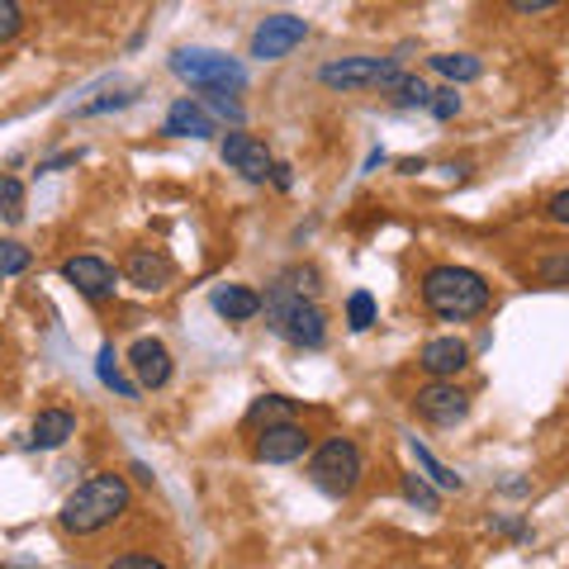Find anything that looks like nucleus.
Segmentation results:
<instances>
[{"mask_svg": "<svg viewBox=\"0 0 569 569\" xmlns=\"http://www.w3.org/2000/svg\"><path fill=\"white\" fill-rule=\"evenodd\" d=\"M413 413L422 422H437V427H456L460 418L470 413V395L460 389L456 380H432V385H422L418 395H413Z\"/></svg>", "mask_w": 569, "mask_h": 569, "instance_id": "obj_9", "label": "nucleus"}, {"mask_svg": "<svg viewBox=\"0 0 569 569\" xmlns=\"http://www.w3.org/2000/svg\"><path fill=\"white\" fill-rule=\"evenodd\" d=\"M408 451H413L418 470H422V479H427V485H432V489H447V493H460V489H466V479H460L451 466H441V460H437L432 451H427L418 437H408Z\"/></svg>", "mask_w": 569, "mask_h": 569, "instance_id": "obj_18", "label": "nucleus"}, {"mask_svg": "<svg viewBox=\"0 0 569 569\" xmlns=\"http://www.w3.org/2000/svg\"><path fill=\"white\" fill-rule=\"evenodd\" d=\"M20 29H24V10L14 0H0V43H10Z\"/></svg>", "mask_w": 569, "mask_h": 569, "instance_id": "obj_32", "label": "nucleus"}, {"mask_svg": "<svg viewBox=\"0 0 569 569\" xmlns=\"http://www.w3.org/2000/svg\"><path fill=\"white\" fill-rule=\"evenodd\" d=\"M0 219L6 223L24 219V181L20 176H0Z\"/></svg>", "mask_w": 569, "mask_h": 569, "instance_id": "obj_24", "label": "nucleus"}, {"mask_svg": "<svg viewBox=\"0 0 569 569\" xmlns=\"http://www.w3.org/2000/svg\"><path fill=\"white\" fill-rule=\"evenodd\" d=\"M247 422H252V427L295 422V399H284V395H261L252 408H247Z\"/></svg>", "mask_w": 569, "mask_h": 569, "instance_id": "obj_21", "label": "nucleus"}, {"mask_svg": "<svg viewBox=\"0 0 569 569\" xmlns=\"http://www.w3.org/2000/svg\"><path fill=\"white\" fill-rule=\"evenodd\" d=\"M460 104H466V100H460L456 86H437L432 100H427V110H432V119L447 123V119H456V114H460Z\"/></svg>", "mask_w": 569, "mask_h": 569, "instance_id": "obj_28", "label": "nucleus"}, {"mask_svg": "<svg viewBox=\"0 0 569 569\" xmlns=\"http://www.w3.org/2000/svg\"><path fill=\"white\" fill-rule=\"evenodd\" d=\"M271 181H276V190H290L295 176H290V167H284V162H276V167H271Z\"/></svg>", "mask_w": 569, "mask_h": 569, "instance_id": "obj_37", "label": "nucleus"}, {"mask_svg": "<svg viewBox=\"0 0 569 569\" xmlns=\"http://www.w3.org/2000/svg\"><path fill=\"white\" fill-rule=\"evenodd\" d=\"M403 498H408L413 508H422V512H441V493L427 485L422 475H403Z\"/></svg>", "mask_w": 569, "mask_h": 569, "instance_id": "obj_27", "label": "nucleus"}, {"mask_svg": "<svg viewBox=\"0 0 569 569\" xmlns=\"http://www.w3.org/2000/svg\"><path fill=\"white\" fill-rule=\"evenodd\" d=\"M81 162V152H62V157H48V162L39 167V176H52V171H67V167H77Z\"/></svg>", "mask_w": 569, "mask_h": 569, "instance_id": "obj_35", "label": "nucleus"}, {"mask_svg": "<svg viewBox=\"0 0 569 569\" xmlns=\"http://www.w3.org/2000/svg\"><path fill=\"white\" fill-rule=\"evenodd\" d=\"M261 309H266V323H271V332L276 337H284L290 347H323L328 342V318H323V309L313 305V299H305V295H295L290 284H271L266 290V299H261Z\"/></svg>", "mask_w": 569, "mask_h": 569, "instance_id": "obj_3", "label": "nucleus"}, {"mask_svg": "<svg viewBox=\"0 0 569 569\" xmlns=\"http://www.w3.org/2000/svg\"><path fill=\"white\" fill-rule=\"evenodd\" d=\"M133 503V489L123 475H91L86 485H77L67 493V503L58 512V527L67 531V537H96V531L114 527L123 512H129Z\"/></svg>", "mask_w": 569, "mask_h": 569, "instance_id": "obj_1", "label": "nucleus"}, {"mask_svg": "<svg viewBox=\"0 0 569 569\" xmlns=\"http://www.w3.org/2000/svg\"><path fill=\"white\" fill-rule=\"evenodd\" d=\"M162 133L167 138H213L219 133V123L209 119V110L200 100H190V96H181L167 110V119H162Z\"/></svg>", "mask_w": 569, "mask_h": 569, "instance_id": "obj_15", "label": "nucleus"}, {"mask_svg": "<svg viewBox=\"0 0 569 569\" xmlns=\"http://www.w3.org/2000/svg\"><path fill=\"white\" fill-rule=\"evenodd\" d=\"M418 366L432 380H456L460 370H470V347L460 337H432V342H422Z\"/></svg>", "mask_w": 569, "mask_h": 569, "instance_id": "obj_14", "label": "nucleus"}, {"mask_svg": "<svg viewBox=\"0 0 569 569\" xmlns=\"http://www.w3.org/2000/svg\"><path fill=\"white\" fill-rule=\"evenodd\" d=\"M376 295H370V290H351L347 295V328L351 332H366L370 323H376Z\"/></svg>", "mask_w": 569, "mask_h": 569, "instance_id": "obj_23", "label": "nucleus"}, {"mask_svg": "<svg viewBox=\"0 0 569 569\" xmlns=\"http://www.w3.org/2000/svg\"><path fill=\"white\" fill-rule=\"evenodd\" d=\"M138 96L133 91H104V96H96V100H86V104H77V114L81 119H100V114H119V110H129Z\"/></svg>", "mask_w": 569, "mask_h": 569, "instance_id": "obj_26", "label": "nucleus"}, {"mask_svg": "<svg viewBox=\"0 0 569 569\" xmlns=\"http://www.w3.org/2000/svg\"><path fill=\"white\" fill-rule=\"evenodd\" d=\"M62 280H67L81 299H91V305H100V299H110V295H114L119 271H114V266L104 261V257L81 252V257H67V261H62Z\"/></svg>", "mask_w": 569, "mask_h": 569, "instance_id": "obj_11", "label": "nucleus"}, {"mask_svg": "<svg viewBox=\"0 0 569 569\" xmlns=\"http://www.w3.org/2000/svg\"><path fill=\"white\" fill-rule=\"evenodd\" d=\"M489 280L470 271V266H432L422 276V305L432 309L441 323H470L489 309Z\"/></svg>", "mask_w": 569, "mask_h": 569, "instance_id": "obj_2", "label": "nucleus"}, {"mask_svg": "<svg viewBox=\"0 0 569 569\" xmlns=\"http://www.w3.org/2000/svg\"><path fill=\"white\" fill-rule=\"evenodd\" d=\"M104 569H171L162 556H148V550H129V556H119V560H110Z\"/></svg>", "mask_w": 569, "mask_h": 569, "instance_id": "obj_31", "label": "nucleus"}, {"mask_svg": "<svg viewBox=\"0 0 569 569\" xmlns=\"http://www.w3.org/2000/svg\"><path fill=\"white\" fill-rule=\"evenodd\" d=\"M71 437H77V413H71V408H43V413L33 418V427H29V447L33 451H58V447H67Z\"/></svg>", "mask_w": 569, "mask_h": 569, "instance_id": "obj_16", "label": "nucleus"}, {"mask_svg": "<svg viewBox=\"0 0 569 569\" xmlns=\"http://www.w3.org/2000/svg\"><path fill=\"white\" fill-rule=\"evenodd\" d=\"M209 305L219 318H228V323H247V318L261 313V295L252 284H219V290L209 295Z\"/></svg>", "mask_w": 569, "mask_h": 569, "instance_id": "obj_17", "label": "nucleus"}, {"mask_svg": "<svg viewBox=\"0 0 569 569\" xmlns=\"http://www.w3.org/2000/svg\"><path fill=\"white\" fill-rule=\"evenodd\" d=\"M512 10L518 14H546V10H556V0H512Z\"/></svg>", "mask_w": 569, "mask_h": 569, "instance_id": "obj_36", "label": "nucleus"}, {"mask_svg": "<svg viewBox=\"0 0 569 569\" xmlns=\"http://www.w3.org/2000/svg\"><path fill=\"white\" fill-rule=\"evenodd\" d=\"M541 280L569 284V257H546V261H541Z\"/></svg>", "mask_w": 569, "mask_h": 569, "instance_id": "obj_33", "label": "nucleus"}, {"mask_svg": "<svg viewBox=\"0 0 569 569\" xmlns=\"http://www.w3.org/2000/svg\"><path fill=\"white\" fill-rule=\"evenodd\" d=\"M219 157L228 162V171H238L242 181H271V167H276V157H271V148H266L261 138H252V133H242V129H233V133H223V142H219Z\"/></svg>", "mask_w": 569, "mask_h": 569, "instance_id": "obj_8", "label": "nucleus"}, {"mask_svg": "<svg viewBox=\"0 0 569 569\" xmlns=\"http://www.w3.org/2000/svg\"><path fill=\"white\" fill-rule=\"evenodd\" d=\"M96 376H100V385H104V389H114L119 399H138V395H142V389H138V380H129V376H123V366H119V351H114L110 342H104V347H100V356H96Z\"/></svg>", "mask_w": 569, "mask_h": 569, "instance_id": "obj_20", "label": "nucleus"}, {"mask_svg": "<svg viewBox=\"0 0 569 569\" xmlns=\"http://www.w3.org/2000/svg\"><path fill=\"white\" fill-rule=\"evenodd\" d=\"M399 171H403V176H418V171H427V162H422V157H403Z\"/></svg>", "mask_w": 569, "mask_h": 569, "instance_id": "obj_38", "label": "nucleus"}, {"mask_svg": "<svg viewBox=\"0 0 569 569\" xmlns=\"http://www.w3.org/2000/svg\"><path fill=\"white\" fill-rule=\"evenodd\" d=\"M129 366L138 376V389H162L171 380V351L162 337H138L129 347Z\"/></svg>", "mask_w": 569, "mask_h": 569, "instance_id": "obj_13", "label": "nucleus"}, {"mask_svg": "<svg viewBox=\"0 0 569 569\" xmlns=\"http://www.w3.org/2000/svg\"><path fill=\"white\" fill-rule=\"evenodd\" d=\"M171 71L186 86H194L200 96H228V91H242L247 86V67L219 48H176Z\"/></svg>", "mask_w": 569, "mask_h": 569, "instance_id": "obj_4", "label": "nucleus"}, {"mask_svg": "<svg viewBox=\"0 0 569 569\" xmlns=\"http://www.w3.org/2000/svg\"><path fill=\"white\" fill-rule=\"evenodd\" d=\"M399 58H332L318 67V81L328 86V91H389V86L399 81Z\"/></svg>", "mask_w": 569, "mask_h": 569, "instance_id": "obj_6", "label": "nucleus"}, {"mask_svg": "<svg viewBox=\"0 0 569 569\" xmlns=\"http://www.w3.org/2000/svg\"><path fill=\"white\" fill-rule=\"evenodd\" d=\"M171 276H176V266H171V257L162 252V247H133L129 261H123V280L142 295H162L171 284Z\"/></svg>", "mask_w": 569, "mask_h": 569, "instance_id": "obj_12", "label": "nucleus"}, {"mask_svg": "<svg viewBox=\"0 0 569 569\" xmlns=\"http://www.w3.org/2000/svg\"><path fill=\"white\" fill-rule=\"evenodd\" d=\"M200 104L209 110V119L219 123V119H228V123H242L247 114H242V104L238 100H228V96H200Z\"/></svg>", "mask_w": 569, "mask_h": 569, "instance_id": "obj_29", "label": "nucleus"}, {"mask_svg": "<svg viewBox=\"0 0 569 569\" xmlns=\"http://www.w3.org/2000/svg\"><path fill=\"white\" fill-rule=\"evenodd\" d=\"M29 261H33V252H29L20 238H0V280L24 276V271H29Z\"/></svg>", "mask_w": 569, "mask_h": 569, "instance_id": "obj_25", "label": "nucleus"}, {"mask_svg": "<svg viewBox=\"0 0 569 569\" xmlns=\"http://www.w3.org/2000/svg\"><path fill=\"white\" fill-rule=\"evenodd\" d=\"M385 96H395L399 110H427V100H432V86H427L422 77H408V71H399V81L389 86Z\"/></svg>", "mask_w": 569, "mask_h": 569, "instance_id": "obj_22", "label": "nucleus"}, {"mask_svg": "<svg viewBox=\"0 0 569 569\" xmlns=\"http://www.w3.org/2000/svg\"><path fill=\"white\" fill-rule=\"evenodd\" d=\"M546 219L569 228V190H556V194H550V200H546Z\"/></svg>", "mask_w": 569, "mask_h": 569, "instance_id": "obj_34", "label": "nucleus"}, {"mask_svg": "<svg viewBox=\"0 0 569 569\" xmlns=\"http://www.w3.org/2000/svg\"><path fill=\"white\" fill-rule=\"evenodd\" d=\"M280 284H290L295 295L313 299V295H318V271H313V266H295V271H284V276H280Z\"/></svg>", "mask_w": 569, "mask_h": 569, "instance_id": "obj_30", "label": "nucleus"}, {"mask_svg": "<svg viewBox=\"0 0 569 569\" xmlns=\"http://www.w3.org/2000/svg\"><path fill=\"white\" fill-rule=\"evenodd\" d=\"M309 451H313V437H309L299 422L261 427V432H257V447H252V456L261 460V466H295V460H305Z\"/></svg>", "mask_w": 569, "mask_h": 569, "instance_id": "obj_10", "label": "nucleus"}, {"mask_svg": "<svg viewBox=\"0 0 569 569\" xmlns=\"http://www.w3.org/2000/svg\"><path fill=\"white\" fill-rule=\"evenodd\" d=\"M309 39V20L299 14H266V20L252 29V43H247V58L257 62H280Z\"/></svg>", "mask_w": 569, "mask_h": 569, "instance_id": "obj_7", "label": "nucleus"}, {"mask_svg": "<svg viewBox=\"0 0 569 569\" xmlns=\"http://www.w3.org/2000/svg\"><path fill=\"white\" fill-rule=\"evenodd\" d=\"M432 71H437V77H447V86H456V91H460V86H470V81L485 77V62L470 58V52H437Z\"/></svg>", "mask_w": 569, "mask_h": 569, "instance_id": "obj_19", "label": "nucleus"}, {"mask_svg": "<svg viewBox=\"0 0 569 569\" xmlns=\"http://www.w3.org/2000/svg\"><path fill=\"white\" fill-rule=\"evenodd\" d=\"M361 475H366V456L351 437H328L323 447H313V456H309V479L332 498H347L361 485Z\"/></svg>", "mask_w": 569, "mask_h": 569, "instance_id": "obj_5", "label": "nucleus"}]
</instances>
